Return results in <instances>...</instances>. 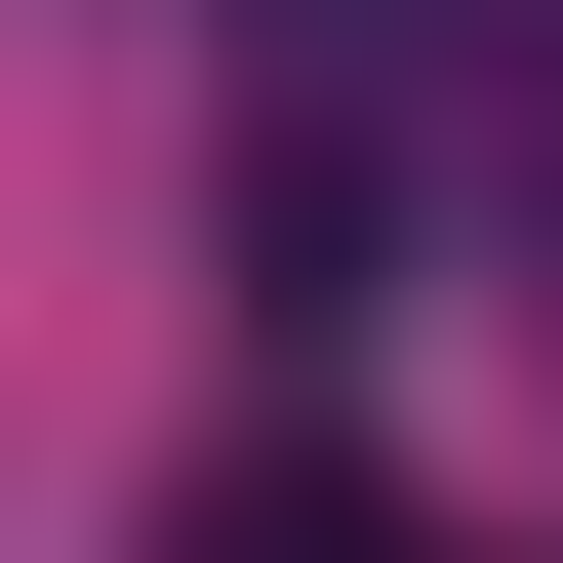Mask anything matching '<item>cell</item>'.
<instances>
[{
  "label": "cell",
  "mask_w": 563,
  "mask_h": 563,
  "mask_svg": "<svg viewBox=\"0 0 563 563\" xmlns=\"http://www.w3.org/2000/svg\"><path fill=\"white\" fill-rule=\"evenodd\" d=\"M162 563H443V523H402V483H363V443H242V483H201V523H162Z\"/></svg>",
  "instance_id": "6da1fadb"
}]
</instances>
